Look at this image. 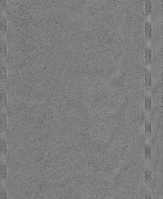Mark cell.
<instances>
[{"label": "cell", "mask_w": 163, "mask_h": 199, "mask_svg": "<svg viewBox=\"0 0 163 199\" xmlns=\"http://www.w3.org/2000/svg\"><path fill=\"white\" fill-rule=\"evenodd\" d=\"M7 128V120L6 114L4 111H1V134H4L6 131Z\"/></svg>", "instance_id": "cell-1"}, {"label": "cell", "mask_w": 163, "mask_h": 199, "mask_svg": "<svg viewBox=\"0 0 163 199\" xmlns=\"http://www.w3.org/2000/svg\"><path fill=\"white\" fill-rule=\"evenodd\" d=\"M7 103V95L4 91H1V111H3Z\"/></svg>", "instance_id": "cell-2"}, {"label": "cell", "mask_w": 163, "mask_h": 199, "mask_svg": "<svg viewBox=\"0 0 163 199\" xmlns=\"http://www.w3.org/2000/svg\"><path fill=\"white\" fill-rule=\"evenodd\" d=\"M1 155L6 154L7 153V146L6 140L3 138H1Z\"/></svg>", "instance_id": "cell-3"}]
</instances>
